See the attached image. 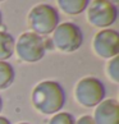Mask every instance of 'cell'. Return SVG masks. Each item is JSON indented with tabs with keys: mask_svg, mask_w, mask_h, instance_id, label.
<instances>
[{
	"mask_svg": "<svg viewBox=\"0 0 119 124\" xmlns=\"http://www.w3.org/2000/svg\"><path fill=\"white\" fill-rule=\"evenodd\" d=\"M74 96L82 106L95 108L105 99V86L96 77H85L76 85Z\"/></svg>",
	"mask_w": 119,
	"mask_h": 124,
	"instance_id": "cell-4",
	"label": "cell"
},
{
	"mask_svg": "<svg viewBox=\"0 0 119 124\" xmlns=\"http://www.w3.org/2000/svg\"><path fill=\"white\" fill-rule=\"evenodd\" d=\"M106 74L113 82L119 83V58L118 56H114L109 60L106 65Z\"/></svg>",
	"mask_w": 119,
	"mask_h": 124,
	"instance_id": "cell-12",
	"label": "cell"
},
{
	"mask_svg": "<svg viewBox=\"0 0 119 124\" xmlns=\"http://www.w3.org/2000/svg\"><path fill=\"white\" fill-rule=\"evenodd\" d=\"M18 124H30V123H18Z\"/></svg>",
	"mask_w": 119,
	"mask_h": 124,
	"instance_id": "cell-18",
	"label": "cell"
},
{
	"mask_svg": "<svg viewBox=\"0 0 119 124\" xmlns=\"http://www.w3.org/2000/svg\"><path fill=\"white\" fill-rule=\"evenodd\" d=\"M58 4L64 13L71 16H77L87 9L90 1L88 0H59Z\"/></svg>",
	"mask_w": 119,
	"mask_h": 124,
	"instance_id": "cell-9",
	"label": "cell"
},
{
	"mask_svg": "<svg viewBox=\"0 0 119 124\" xmlns=\"http://www.w3.org/2000/svg\"><path fill=\"white\" fill-rule=\"evenodd\" d=\"M16 70L8 62H0V90H5L14 82Z\"/></svg>",
	"mask_w": 119,
	"mask_h": 124,
	"instance_id": "cell-11",
	"label": "cell"
},
{
	"mask_svg": "<svg viewBox=\"0 0 119 124\" xmlns=\"http://www.w3.org/2000/svg\"><path fill=\"white\" fill-rule=\"evenodd\" d=\"M1 22H3V16H1V12H0V26H1Z\"/></svg>",
	"mask_w": 119,
	"mask_h": 124,
	"instance_id": "cell-17",
	"label": "cell"
},
{
	"mask_svg": "<svg viewBox=\"0 0 119 124\" xmlns=\"http://www.w3.org/2000/svg\"><path fill=\"white\" fill-rule=\"evenodd\" d=\"M0 124H10V122L5 116H0Z\"/></svg>",
	"mask_w": 119,
	"mask_h": 124,
	"instance_id": "cell-15",
	"label": "cell"
},
{
	"mask_svg": "<svg viewBox=\"0 0 119 124\" xmlns=\"http://www.w3.org/2000/svg\"><path fill=\"white\" fill-rule=\"evenodd\" d=\"M32 105L45 115L56 114L65 104V92L56 81H42L35 86L31 95Z\"/></svg>",
	"mask_w": 119,
	"mask_h": 124,
	"instance_id": "cell-1",
	"label": "cell"
},
{
	"mask_svg": "<svg viewBox=\"0 0 119 124\" xmlns=\"http://www.w3.org/2000/svg\"><path fill=\"white\" fill-rule=\"evenodd\" d=\"M92 47L96 55L104 59H111L119 54V33L113 28L99 31L92 40Z\"/></svg>",
	"mask_w": 119,
	"mask_h": 124,
	"instance_id": "cell-7",
	"label": "cell"
},
{
	"mask_svg": "<svg viewBox=\"0 0 119 124\" xmlns=\"http://www.w3.org/2000/svg\"><path fill=\"white\" fill-rule=\"evenodd\" d=\"M76 124H96V123L91 115H82L78 120H76Z\"/></svg>",
	"mask_w": 119,
	"mask_h": 124,
	"instance_id": "cell-14",
	"label": "cell"
},
{
	"mask_svg": "<svg viewBox=\"0 0 119 124\" xmlns=\"http://www.w3.org/2000/svg\"><path fill=\"white\" fill-rule=\"evenodd\" d=\"M118 8L108 0H94L87 7V19L94 27L105 30L117 22Z\"/></svg>",
	"mask_w": 119,
	"mask_h": 124,
	"instance_id": "cell-6",
	"label": "cell"
},
{
	"mask_svg": "<svg viewBox=\"0 0 119 124\" xmlns=\"http://www.w3.org/2000/svg\"><path fill=\"white\" fill-rule=\"evenodd\" d=\"M14 51H17L18 58L26 63L40 62L45 56V44L41 36L33 32H24L18 37L14 45Z\"/></svg>",
	"mask_w": 119,
	"mask_h": 124,
	"instance_id": "cell-5",
	"label": "cell"
},
{
	"mask_svg": "<svg viewBox=\"0 0 119 124\" xmlns=\"http://www.w3.org/2000/svg\"><path fill=\"white\" fill-rule=\"evenodd\" d=\"M16 41L10 33L0 31V62H7L14 53Z\"/></svg>",
	"mask_w": 119,
	"mask_h": 124,
	"instance_id": "cell-10",
	"label": "cell"
},
{
	"mask_svg": "<svg viewBox=\"0 0 119 124\" xmlns=\"http://www.w3.org/2000/svg\"><path fill=\"white\" fill-rule=\"evenodd\" d=\"M92 118L96 124H119V102L115 99L103 100L96 106Z\"/></svg>",
	"mask_w": 119,
	"mask_h": 124,
	"instance_id": "cell-8",
	"label": "cell"
},
{
	"mask_svg": "<svg viewBox=\"0 0 119 124\" xmlns=\"http://www.w3.org/2000/svg\"><path fill=\"white\" fill-rule=\"evenodd\" d=\"M60 14L55 7L50 4H39L28 13V26L33 33L39 36H48L53 33L59 26Z\"/></svg>",
	"mask_w": 119,
	"mask_h": 124,
	"instance_id": "cell-2",
	"label": "cell"
},
{
	"mask_svg": "<svg viewBox=\"0 0 119 124\" xmlns=\"http://www.w3.org/2000/svg\"><path fill=\"white\" fill-rule=\"evenodd\" d=\"M3 109V100H1V96H0V111H1Z\"/></svg>",
	"mask_w": 119,
	"mask_h": 124,
	"instance_id": "cell-16",
	"label": "cell"
},
{
	"mask_svg": "<svg viewBox=\"0 0 119 124\" xmlns=\"http://www.w3.org/2000/svg\"><path fill=\"white\" fill-rule=\"evenodd\" d=\"M48 124H76V119L69 113L59 111L54 114V116L50 119Z\"/></svg>",
	"mask_w": 119,
	"mask_h": 124,
	"instance_id": "cell-13",
	"label": "cell"
},
{
	"mask_svg": "<svg viewBox=\"0 0 119 124\" xmlns=\"http://www.w3.org/2000/svg\"><path fill=\"white\" fill-rule=\"evenodd\" d=\"M51 41L62 53H74L83 44V33L77 24L64 22L54 30Z\"/></svg>",
	"mask_w": 119,
	"mask_h": 124,
	"instance_id": "cell-3",
	"label": "cell"
}]
</instances>
